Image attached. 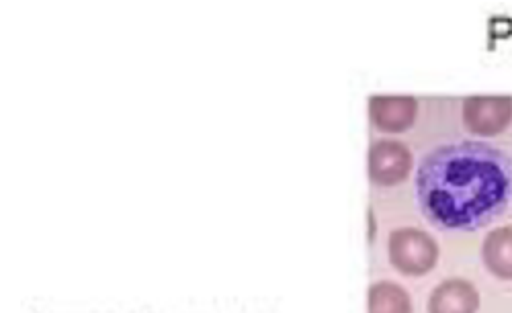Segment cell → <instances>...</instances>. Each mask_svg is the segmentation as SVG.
<instances>
[{"instance_id":"obj_1","label":"cell","mask_w":512,"mask_h":313,"mask_svg":"<svg viewBox=\"0 0 512 313\" xmlns=\"http://www.w3.org/2000/svg\"><path fill=\"white\" fill-rule=\"evenodd\" d=\"M422 215L445 232H476L498 217L512 195V160L486 142L445 144L416 168Z\"/></svg>"},{"instance_id":"obj_2","label":"cell","mask_w":512,"mask_h":313,"mask_svg":"<svg viewBox=\"0 0 512 313\" xmlns=\"http://www.w3.org/2000/svg\"><path fill=\"white\" fill-rule=\"evenodd\" d=\"M388 256L404 277L429 275L439 262L437 240L420 228H400L390 234Z\"/></svg>"},{"instance_id":"obj_3","label":"cell","mask_w":512,"mask_h":313,"mask_svg":"<svg viewBox=\"0 0 512 313\" xmlns=\"http://www.w3.org/2000/svg\"><path fill=\"white\" fill-rule=\"evenodd\" d=\"M463 125L480 138H494L512 123V97L478 95L467 97L461 107Z\"/></svg>"},{"instance_id":"obj_4","label":"cell","mask_w":512,"mask_h":313,"mask_svg":"<svg viewBox=\"0 0 512 313\" xmlns=\"http://www.w3.org/2000/svg\"><path fill=\"white\" fill-rule=\"evenodd\" d=\"M414 156L410 148L394 138L375 140L369 148V178L375 187H396L410 176Z\"/></svg>"},{"instance_id":"obj_5","label":"cell","mask_w":512,"mask_h":313,"mask_svg":"<svg viewBox=\"0 0 512 313\" xmlns=\"http://www.w3.org/2000/svg\"><path fill=\"white\" fill-rule=\"evenodd\" d=\"M418 115V101L408 95H377L369 99V119L381 133H404Z\"/></svg>"},{"instance_id":"obj_6","label":"cell","mask_w":512,"mask_h":313,"mask_svg":"<svg viewBox=\"0 0 512 313\" xmlns=\"http://www.w3.org/2000/svg\"><path fill=\"white\" fill-rule=\"evenodd\" d=\"M426 309L429 313H478L480 293L465 279H447L433 289Z\"/></svg>"},{"instance_id":"obj_7","label":"cell","mask_w":512,"mask_h":313,"mask_svg":"<svg viewBox=\"0 0 512 313\" xmlns=\"http://www.w3.org/2000/svg\"><path fill=\"white\" fill-rule=\"evenodd\" d=\"M482 258L496 279L512 281V226L496 228L486 236Z\"/></svg>"},{"instance_id":"obj_8","label":"cell","mask_w":512,"mask_h":313,"mask_svg":"<svg viewBox=\"0 0 512 313\" xmlns=\"http://www.w3.org/2000/svg\"><path fill=\"white\" fill-rule=\"evenodd\" d=\"M369 313H412L410 293L392 281H379L369 289Z\"/></svg>"}]
</instances>
